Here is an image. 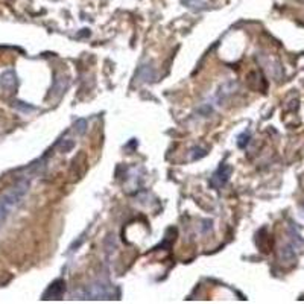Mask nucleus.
I'll return each instance as SVG.
<instances>
[{"label":"nucleus","instance_id":"obj_1","mask_svg":"<svg viewBox=\"0 0 304 304\" xmlns=\"http://www.w3.org/2000/svg\"><path fill=\"white\" fill-rule=\"evenodd\" d=\"M29 190V181L21 180L15 186L9 187L2 197H0V225L6 221V218L20 205L21 200L26 197Z\"/></svg>","mask_w":304,"mask_h":304},{"label":"nucleus","instance_id":"obj_2","mask_svg":"<svg viewBox=\"0 0 304 304\" xmlns=\"http://www.w3.org/2000/svg\"><path fill=\"white\" fill-rule=\"evenodd\" d=\"M81 297L84 300H111L114 297V288L106 281L98 280V281L89 285L82 291Z\"/></svg>","mask_w":304,"mask_h":304},{"label":"nucleus","instance_id":"obj_3","mask_svg":"<svg viewBox=\"0 0 304 304\" xmlns=\"http://www.w3.org/2000/svg\"><path fill=\"white\" fill-rule=\"evenodd\" d=\"M233 172V167L228 164H221L218 167V170L213 173V177L210 178V186L213 189H221L222 186L227 184V181L230 180V175Z\"/></svg>","mask_w":304,"mask_h":304},{"label":"nucleus","instance_id":"obj_4","mask_svg":"<svg viewBox=\"0 0 304 304\" xmlns=\"http://www.w3.org/2000/svg\"><path fill=\"white\" fill-rule=\"evenodd\" d=\"M64 291H66V281L62 278H58L48 288L43 298L45 300H61V297L64 295Z\"/></svg>","mask_w":304,"mask_h":304},{"label":"nucleus","instance_id":"obj_5","mask_svg":"<svg viewBox=\"0 0 304 304\" xmlns=\"http://www.w3.org/2000/svg\"><path fill=\"white\" fill-rule=\"evenodd\" d=\"M183 3L192 11H204L210 6V0H183Z\"/></svg>","mask_w":304,"mask_h":304},{"label":"nucleus","instance_id":"obj_6","mask_svg":"<svg viewBox=\"0 0 304 304\" xmlns=\"http://www.w3.org/2000/svg\"><path fill=\"white\" fill-rule=\"evenodd\" d=\"M15 75H14V72L12 70H8L5 75H3V85L6 87V89H14V85H15Z\"/></svg>","mask_w":304,"mask_h":304},{"label":"nucleus","instance_id":"obj_7","mask_svg":"<svg viewBox=\"0 0 304 304\" xmlns=\"http://www.w3.org/2000/svg\"><path fill=\"white\" fill-rule=\"evenodd\" d=\"M85 126H87V122L84 119H79L76 123H75V131L78 134H84L85 133Z\"/></svg>","mask_w":304,"mask_h":304}]
</instances>
